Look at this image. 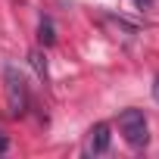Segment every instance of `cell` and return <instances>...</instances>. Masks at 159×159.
<instances>
[{
  "instance_id": "cell-2",
  "label": "cell",
  "mask_w": 159,
  "mask_h": 159,
  "mask_svg": "<svg viewBox=\"0 0 159 159\" xmlns=\"http://www.w3.org/2000/svg\"><path fill=\"white\" fill-rule=\"evenodd\" d=\"M119 128H122V137H125L128 147H134V150L147 147V140H150V125H147V116H143L140 109H125V112L119 116Z\"/></svg>"
},
{
  "instance_id": "cell-7",
  "label": "cell",
  "mask_w": 159,
  "mask_h": 159,
  "mask_svg": "<svg viewBox=\"0 0 159 159\" xmlns=\"http://www.w3.org/2000/svg\"><path fill=\"white\" fill-rule=\"evenodd\" d=\"M153 97H156V103H159V78L153 81Z\"/></svg>"
},
{
  "instance_id": "cell-6",
  "label": "cell",
  "mask_w": 159,
  "mask_h": 159,
  "mask_svg": "<svg viewBox=\"0 0 159 159\" xmlns=\"http://www.w3.org/2000/svg\"><path fill=\"white\" fill-rule=\"evenodd\" d=\"M134 3H137L140 10H150V7H153V0H134Z\"/></svg>"
},
{
  "instance_id": "cell-1",
  "label": "cell",
  "mask_w": 159,
  "mask_h": 159,
  "mask_svg": "<svg viewBox=\"0 0 159 159\" xmlns=\"http://www.w3.org/2000/svg\"><path fill=\"white\" fill-rule=\"evenodd\" d=\"M3 91H7V106L13 116H25L28 106H31V94H28V84L25 78L19 75L16 66H7L3 69Z\"/></svg>"
},
{
  "instance_id": "cell-5",
  "label": "cell",
  "mask_w": 159,
  "mask_h": 159,
  "mask_svg": "<svg viewBox=\"0 0 159 159\" xmlns=\"http://www.w3.org/2000/svg\"><path fill=\"white\" fill-rule=\"evenodd\" d=\"M38 41H41L44 47H50V44L56 41V34H53V22H50L47 16H44V19H41V25H38Z\"/></svg>"
},
{
  "instance_id": "cell-3",
  "label": "cell",
  "mask_w": 159,
  "mask_h": 159,
  "mask_svg": "<svg viewBox=\"0 0 159 159\" xmlns=\"http://www.w3.org/2000/svg\"><path fill=\"white\" fill-rule=\"evenodd\" d=\"M109 143H112L109 125H106V122H97V125L88 131V137H84V153H88V156H103V153L109 150Z\"/></svg>"
},
{
  "instance_id": "cell-4",
  "label": "cell",
  "mask_w": 159,
  "mask_h": 159,
  "mask_svg": "<svg viewBox=\"0 0 159 159\" xmlns=\"http://www.w3.org/2000/svg\"><path fill=\"white\" fill-rule=\"evenodd\" d=\"M28 62H31V69L38 72L41 81H47V59H44V53H41V50H31V53H28Z\"/></svg>"
}]
</instances>
